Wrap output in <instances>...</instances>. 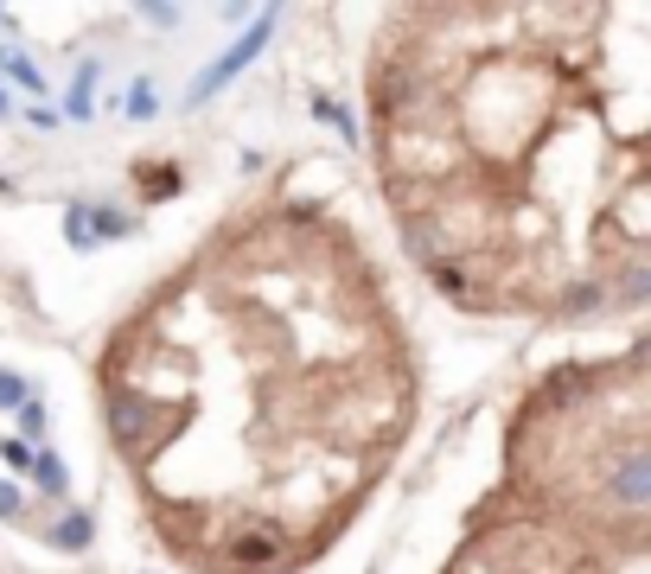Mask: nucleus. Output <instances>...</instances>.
<instances>
[{
    "instance_id": "13",
    "label": "nucleus",
    "mask_w": 651,
    "mask_h": 574,
    "mask_svg": "<svg viewBox=\"0 0 651 574\" xmlns=\"http://www.w3.org/2000/svg\"><path fill=\"white\" fill-rule=\"evenodd\" d=\"M313 115H320L326 128H339L346 141H351V135H358V128H351V115H346V109H339V102H333V96H313Z\"/></svg>"
},
{
    "instance_id": "5",
    "label": "nucleus",
    "mask_w": 651,
    "mask_h": 574,
    "mask_svg": "<svg viewBox=\"0 0 651 574\" xmlns=\"http://www.w3.org/2000/svg\"><path fill=\"white\" fill-rule=\"evenodd\" d=\"M51 542H58L64 556H77V549H90V542H97V517H90V511H64V517L51 524Z\"/></svg>"
},
{
    "instance_id": "2",
    "label": "nucleus",
    "mask_w": 651,
    "mask_h": 574,
    "mask_svg": "<svg viewBox=\"0 0 651 574\" xmlns=\"http://www.w3.org/2000/svg\"><path fill=\"white\" fill-rule=\"evenodd\" d=\"M109 434H115V447H122V453H135V460H141V453H153V447L173 434V422H160V415H153V402H141L135 389H115V396H109Z\"/></svg>"
},
{
    "instance_id": "4",
    "label": "nucleus",
    "mask_w": 651,
    "mask_h": 574,
    "mask_svg": "<svg viewBox=\"0 0 651 574\" xmlns=\"http://www.w3.org/2000/svg\"><path fill=\"white\" fill-rule=\"evenodd\" d=\"M84 224H90V249H102V242H122V237H135V230H141L128 211H109V204H84Z\"/></svg>"
},
{
    "instance_id": "3",
    "label": "nucleus",
    "mask_w": 651,
    "mask_h": 574,
    "mask_svg": "<svg viewBox=\"0 0 651 574\" xmlns=\"http://www.w3.org/2000/svg\"><path fill=\"white\" fill-rule=\"evenodd\" d=\"M224 556H230V562H224L230 574H281L288 556H295V542H288L275 524H250L224 542Z\"/></svg>"
},
{
    "instance_id": "7",
    "label": "nucleus",
    "mask_w": 651,
    "mask_h": 574,
    "mask_svg": "<svg viewBox=\"0 0 651 574\" xmlns=\"http://www.w3.org/2000/svg\"><path fill=\"white\" fill-rule=\"evenodd\" d=\"M64 115H71V122H90V115H97V64L77 71V84L64 96Z\"/></svg>"
},
{
    "instance_id": "9",
    "label": "nucleus",
    "mask_w": 651,
    "mask_h": 574,
    "mask_svg": "<svg viewBox=\"0 0 651 574\" xmlns=\"http://www.w3.org/2000/svg\"><path fill=\"white\" fill-rule=\"evenodd\" d=\"M0 71H7L20 90H39V96H46V77H39V64H33L26 51H0Z\"/></svg>"
},
{
    "instance_id": "11",
    "label": "nucleus",
    "mask_w": 651,
    "mask_h": 574,
    "mask_svg": "<svg viewBox=\"0 0 651 574\" xmlns=\"http://www.w3.org/2000/svg\"><path fill=\"white\" fill-rule=\"evenodd\" d=\"M646 287H651V269H646V255H633V262H626V275H619V300H626V307H639V300H646Z\"/></svg>"
},
{
    "instance_id": "19",
    "label": "nucleus",
    "mask_w": 651,
    "mask_h": 574,
    "mask_svg": "<svg viewBox=\"0 0 651 574\" xmlns=\"http://www.w3.org/2000/svg\"><path fill=\"white\" fill-rule=\"evenodd\" d=\"M7 115H13V96L0 90V122H7Z\"/></svg>"
},
{
    "instance_id": "18",
    "label": "nucleus",
    "mask_w": 651,
    "mask_h": 574,
    "mask_svg": "<svg viewBox=\"0 0 651 574\" xmlns=\"http://www.w3.org/2000/svg\"><path fill=\"white\" fill-rule=\"evenodd\" d=\"M179 20H186L179 7H148V26H179Z\"/></svg>"
},
{
    "instance_id": "1",
    "label": "nucleus",
    "mask_w": 651,
    "mask_h": 574,
    "mask_svg": "<svg viewBox=\"0 0 651 574\" xmlns=\"http://www.w3.org/2000/svg\"><path fill=\"white\" fill-rule=\"evenodd\" d=\"M268 39H275V7H262V13H255V26H250V33H243L237 46L224 51V58H211V64H204L199 77H192V90H186V109H199V102H211V96L224 90L230 77H243V71L255 64V58H262V46H268Z\"/></svg>"
},
{
    "instance_id": "15",
    "label": "nucleus",
    "mask_w": 651,
    "mask_h": 574,
    "mask_svg": "<svg viewBox=\"0 0 651 574\" xmlns=\"http://www.w3.org/2000/svg\"><path fill=\"white\" fill-rule=\"evenodd\" d=\"M64 237H71V249H90V224H84V198L64 211Z\"/></svg>"
},
{
    "instance_id": "14",
    "label": "nucleus",
    "mask_w": 651,
    "mask_h": 574,
    "mask_svg": "<svg viewBox=\"0 0 651 574\" xmlns=\"http://www.w3.org/2000/svg\"><path fill=\"white\" fill-rule=\"evenodd\" d=\"M26 396H33V383L20 377V371H7V364H0V409H20Z\"/></svg>"
},
{
    "instance_id": "10",
    "label": "nucleus",
    "mask_w": 651,
    "mask_h": 574,
    "mask_svg": "<svg viewBox=\"0 0 651 574\" xmlns=\"http://www.w3.org/2000/svg\"><path fill=\"white\" fill-rule=\"evenodd\" d=\"M122 109H128V122H153V115H160V90H153L148 77H135V84H128V102H122Z\"/></svg>"
},
{
    "instance_id": "8",
    "label": "nucleus",
    "mask_w": 651,
    "mask_h": 574,
    "mask_svg": "<svg viewBox=\"0 0 651 574\" xmlns=\"http://www.w3.org/2000/svg\"><path fill=\"white\" fill-rule=\"evenodd\" d=\"M33 478H39V491H46V498H64V491H71V473H64V460H58L51 447H39V453H33Z\"/></svg>"
},
{
    "instance_id": "6",
    "label": "nucleus",
    "mask_w": 651,
    "mask_h": 574,
    "mask_svg": "<svg viewBox=\"0 0 651 574\" xmlns=\"http://www.w3.org/2000/svg\"><path fill=\"white\" fill-rule=\"evenodd\" d=\"M13 415H20V434H13V440H26V447H46V434H51V409H46V396H39V389H33V396H26V402L13 409Z\"/></svg>"
},
{
    "instance_id": "16",
    "label": "nucleus",
    "mask_w": 651,
    "mask_h": 574,
    "mask_svg": "<svg viewBox=\"0 0 651 574\" xmlns=\"http://www.w3.org/2000/svg\"><path fill=\"white\" fill-rule=\"evenodd\" d=\"M0 460H7L13 473H33V447H26V440H0Z\"/></svg>"
},
{
    "instance_id": "17",
    "label": "nucleus",
    "mask_w": 651,
    "mask_h": 574,
    "mask_svg": "<svg viewBox=\"0 0 651 574\" xmlns=\"http://www.w3.org/2000/svg\"><path fill=\"white\" fill-rule=\"evenodd\" d=\"M0 524H20V485L0 478Z\"/></svg>"
},
{
    "instance_id": "12",
    "label": "nucleus",
    "mask_w": 651,
    "mask_h": 574,
    "mask_svg": "<svg viewBox=\"0 0 651 574\" xmlns=\"http://www.w3.org/2000/svg\"><path fill=\"white\" fill-rule=\"evenodd\" d=\"M428 282L453 294V300H466V275H460V262H428Z\"/></svg>"
}]
</instances>
